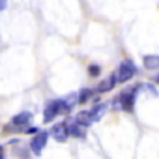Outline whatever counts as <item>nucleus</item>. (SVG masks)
<instances>
[{"mask_svg": "<svg viewBox=\"0 0 159 159\" xmlns=\"http://www.w3.org/2000/svg\"><path fill=\"white\" fill-rule=\"evenodd\" d=\"M139 90H140V86H135V88H131V90L124 92L122 96H118V99H120V109H124V111L131 112V111H133V107H135V99H137Z\"/></svg>", "mask_w": 159, "mask_h": 159, "instance_id": "f257e3e1", "label": "nucleus"}, {"mask_svg": "<svg viewBox=\"0 0 159 159\" xmlns=\"http://www.w3.org/2000/svg\"><path fill=\"white\" fill-rule=\"evenodd\" d=\"M135 73H137V67H135V64H133L131 60H124V62L120 64L118 71H116L118 83H125V81H129L131 77H135Z\"/></svg>", "mask_w": 159, "mask_h": 159, "instance_id": "f03ea898", "label": "nucleus"}, {"mask_svg": "<svg viewBox=\"0 0 159 159\" xmlns=\"http://www.w3.org/2000/svg\"><path fill=\"white\" fill-rule=\"evenodd\" d=\"M58 112H62V99L49 101V103L45 105V111H43V120L49 124V122H52V120L58 116Z\"/></svg>", "mask_w": 159, "mask_h": 159, "instance_id": "7ed1b4c3", "label": "nucleus"}, {"mask_svg": "<svg viewBox=\"0 0 159 159\" xmlns=\"http://www.w3.org/2000/svg\"><path fill=\"white\" fill-rule=\"evenodd\" d=\"M47 140H49V133H47V131H38V135L30 140V150H32V153L39 155L41 150L45 148Z\"/></svg>", "mask_w": 159, "mask_h": 159, "instance_id": "20e7f679", "label": "nucleus"}, {"mask_svg": "<svg viewBox=\"0 0 159 159\" xmlns=\"http://www.w3.org/2000/svg\"><path fill=\"white\" fill-rule=\"evenodd\" d=\"M51 135L58 140V142H64L66 139H67V135H69V131H67V122L64 124H56V125H52V131H51Z\"/></svg>", "mask_w": 159, "mask_h": 159, "instance_id": "39448f33", "label": "nucleus"}, {"mask_svg": "<svg viewBox=\"0 0 159 159\" xmlns=\"http://www.w3.org/2000/svg\"><path fill=\"white\" fill-rule=\"evenodd\" d=\"M30 120H32V114L30 112H19V114H15L13 118H11V127H25V125H28L30 124Z\"/></svg>", "mask_w": 159, "mask_h": 159, "instance_id": "423d86ee", "label": "nucleus"}, {"mask_svg": "<svg viewBox=\"0 0 159 159\" xmlns=\"http://www.w3.org/2000/svg\"><path fill=\"white\" fill-rule=\"evenodd\" d=\"M116 83H118V77H116V73L114 75H111L107 81H103V83H99V86H98V92H101V94H105V92H109V90H112L114 86H116Z\"/></svg>", "mask_w": 159, "mask_h": 159, "instance_id": "0eeeda50", "label": "nucleus"}, {"mask_svg": "<svg viewBox=\"0 0 159 159\" xmlns=\"http://www.w3.org/2000/svg\"><path fill=\"white\" fill-rule=\"evenodd\" d=\"M67 131H69L71 137H77V139H83L84 137V127H83V124H79L77 120L71 122V124H67Z\"/></svg>", "mask_w": 159, "mask_h": 159, "instance_id": "6e6552de", "label": "nucleus"}, {"mask_svg": "<svg viewBox=\"0 0 159 159\" xmlns=\"http://www.w3.org/2000/svg\"><path fill=\"white\" fill-rule=\"evenodd\" d=\"M142 64H144L146 69H157L159 67V56L157 54H146Z\"/></svg>", "mask_w": 159, "mask_h": 159, "instance_id": "1a4fd4ad", "label": "nucleus"}, {"mask_svg": "<svg viewBox=\"0 0 159 159\" xmlns=\"http://www.w3.org/2000/svg\"><path fill=\"white\" fill-rule=\"evenodd\" d=\"M103 111H105V105H101V103H98L96 107H92V109H90V120H92V122L99 120L101 114H103Z\"/></svg>", "mask_w": 159, "mask_h": 159, "instance_id": "9d476101", "label": "nucleus"}, {"mask_svg": "<svg viewBox=\"0 0 159 159\" xmlns=\"http://www.w3.org/2000/svg\"><path fill=\"white\" fill-rule=\"evenodd\" d=\"M92 92H94V90H90V88H83L81 92H79V94H77V96H79V105H84V103L92 98Z\"/></svg>", "mask_w": 159, "mask_h": 159, "instance_id": "9b49d317", "label": "nucleus"}, {"mask_svg": "<svg viewBox=\"0 0 159 159\" xmlns=\"http://www.w3.org/2000/svg\"><path fill=\"white\" fill-rule=\"evenodd\" d=\"M99 73H101V67H99V66H96V64H92V66L88 67V75H90V77H98Z\"/></svg>", "mask_w": 159, "mask_h": 159, "instance_id": "f8f14e48", "label": "nucleus"}, {"mask_svg": "<svg viewBox=\"0 0 159 159\" xmlns=\"http://www.w3.org/2000/svg\"><path fill=\"white\" fill-rule=\"evenodd\" d=\"M26 131H28V133H38V127H28Z\"/></svg>", "mask_w": 159, "mask_h": 159, "instance_id": "ddd939ff", "label": "nucleus"}, {"mask_svg": "<svg viewBox=\"0 0 159 159\" xmlns=\"http://www.w3.org/2000/svg\"><path fill=\"white\" fill-rule=\"evenodd\" d=\"M0 159H4V148L0 146Z\"/></svg>", "mask_w": 159, "mask_h": 159, "instance_id": "4468645a", "label": "nucleus"}, {"mask_svg": "<svg viewBox=\"0 0 159 159\" xmlns=\"http://www.w3.org/2000/svg\"><path fill=\"white\" fill-rule=\"evenodd\" d=\"M4 6H6V2H4V0H0V10H2Z\"/></svg>", "mask_w": 159, "mask_h": 159, "instance_id": "2eb2a0df", "label": "nucleus"}, {"mask_svg": "<svg viewBox=\"0 0 159 159\" xmlns=\"http://www.w3.org/2000/svg\"><path fill=\"white\" fill-rule=\"evenodd\" d=\"M155 81H157V84H159V73H157V79H155Z\"/></svg>", "mask_w": 159, "mask_h": 159, "instance_id": "dca6fc26", "label": "nucleus"}]
</instances>
